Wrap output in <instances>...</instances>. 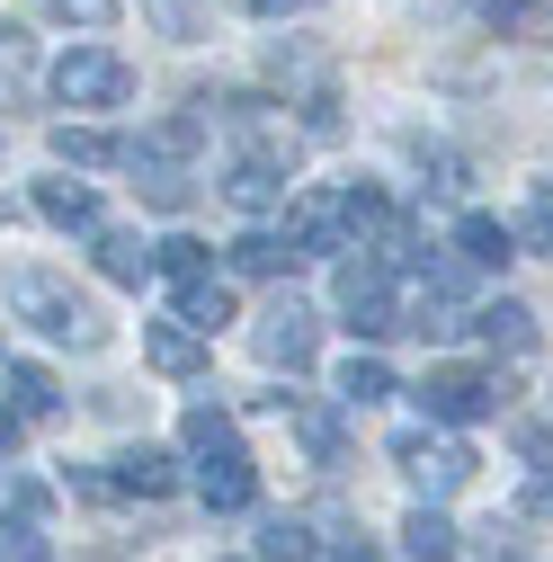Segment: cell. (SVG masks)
<instances>
[{
    "label": "cell",
    "mask_w": 553,
    "mask_h": 562,
    "mask_svg": "<svg viewBox=\"0 0 553 562\" xmlns=\"http://www.w3.org/2000/svg\"><path fill=\"white\" fill-rule=\"evenodd\" d=\"M99 277H108V286H144V277H153V241L99 224Z\"/></svg>",
    "instance_id": "17"
},
{
    "label": "cell",
    "mask_w": 553,
    "mask_h": 562,
    "mask_svg": "<svg viewBox=\"0 0 553 562\" xmlns=\"http://www.w3.org/2000/svg\"><path fill=\"white\" fill-rule=\"evenodd\" d=\"M339 562H375V553H366V544H339Z\"/></svg>",
    "instance_id": "34"
},
{
    "label": "cell",
    "mask_w": 553,
    "mask_h": 562,
    "mask_svg": "<svg viewBox=\"0 0 553 562\" xmlns=\"http://www.w3.org/2000/svg\"><path fill=\"white\" fill-rule=\"evenodd\" d=\"M54 99L63 108H125L134 99V63L108 54V45H72L54 63Z\"/></svg>",
    "instance_id": "3"
},
{
    "label": "cell",
    "mask_w": 553,
    "mask_h": 562,
    "mask_svg": "<svg viewBox=\"0 0 553 562\" xmlns=\"http://www.w3.org/2000/svg\"><path fill=\"white\" fill-rule=\"evenodd\" d=\"M54 161L63 170H108V161H125V144L99 134V125H54Z\"/></svg>",
    "instance_id": "19"
},
{
    "label": "cell",
    "mask_w": 553,
    "mask_h": 562,
    "mask_svg": "<svg viewBox=\"0 0 553 562\" xmlns=\"http://www.w3.org/2000/svg\"><path fill=\"white\" fill-rule=\"evenodd\" d=\"M108 491H144V501H161V491H179V464L161 447H125L116 473H108Z\"/></svg>",
    "instance_id": "15"
},
{
    "label": "cell",
    "mask_w": 553,
    "mask_h": 562,
    "mask_svg": "<svg viewBox=\"0 0 553 562\" xmlns=\"http://www.w3.org/2000/svg\"><path fill=\"white\" fill-rule=\"evenodd\" d=\"M286 268H295V250L276 233H241L233 241V277H286Z\"/></svg>",
    "instance_id": "22"
},
{
    "label": "cell",
    "mask_w": 553,
    "mask_h": 562,
    "mask_svg": "<svg viewBox=\"0 0 553 562\" xmlns=\"http://www.w3.org/2000/svg\"><path fill=\"white\" fill-rule=\"evenodd\" d=\"M330 304H339V322H349L358 339H384V330H402L393 277H384L375 259H339V277H330Z\"/></svg>",
    "instance_id": "4"
},
{
    "label": "cell",
    "mask_w": 553,
    "mask_h": 562,
    "mask_svg": "<svg viewBox=\"0 0 553 562\" xmlns=\"http://www.w3.org/2000/svg\"><path fill=\"white\" fill-rule=\"evenodd\" d=\"M482 19H500V27H535V0H473Z\"/></svg>",
    "instance_id": "31"
},
{
    "label": "cell",
    "mask_w": 553,
    "mask_h": 562,
    "mask_svg": "<svg viewBox=\"0 0 553 562\" xmlns=\"http://www.w3.org/2000/svg\"><path fill=\"white\" fill-rule=\"evenodd\" d=\"M500 393H509V384L482 375V367H429V375H420V411L447 419V429H464V419H492Z\"/></svg>",
    "instance_id": "5"
},
{
    "label": "cell",
    "mask_w": 553,
    "mask_h": 562,
    "mask_svg": "<svg viewBox=\"0 0 553 562\" xmlns=\"http://www.w3.org/2000/svg\"><path fill=\"white\" fill-rule=\"evenodd\" d=\"M250 19H286V10H313V0H241Z\"/></svg>",
    "instance_id": "33"
},
{
    "label": "cell",
    "mask_w": 553,
    "mask_h": 562,
    "mask_svg": "<svg viewBox=\"0 0 553 562\" xmlns=\"http://www.w3.org/2000/svg\"><path fill=\"white\" fill-rule=\"evenodd\" d=\"M10 313L36 322V330L63 339V348H108V313H99L90 295H72L54 268H19V277H10Z\"/></svg>",
    "instance_id": "1"
},
{
    "label": "cell",
    "mask_w": 553,
    "mask_h": 562,
    "mask_svg": "<svg viewBox=\"0 0 553 562\" xmlns=\"http://www.w3.org/2000/svg\"><path fill=\"white\" fill-rule=\"evenodd\" d=\"M0 402H10L19 419H54V411H63V384H54L45 367H27V358H10V367H0Z\"/></svg>",
    "instance_id": "11"
},
{
    "label": "cell",
    "mask_w": 553,
    "mask_h": 562,
    "mask_svg": "<svg viewBox=\"0 0 553 562\" xmlns=\"http://www.w3.org/2000/svg\"><path fill=\"white\" fill-rule=\"evenodd\" d=\"M250 348H259V367L304 375V367H313V348H321L313 304H304V295H268V304H259V322H250Z\"/></svg>",
    "instance_id": "2"
},
{
    "label": "cell",
    "mask_w": 553,
    "mask_h": 562,
    "mask_svg": "<svg viewBox=\"0 0 553 562\" xmlns=\"http://www.w3.org/2000/svg\"><path fill=\"white\" fill-rule=\"evenodd\" d=\"M384 393H393V367L384 358H349V367H339V402H349V411H366Z\"/></svg>",
    "instance_id": "24"
},
{
    "label": "cell",
    "mask_w": 553,
    "mask_h": 562,
    "mask_svg": "<svg viewBox=\"0 0 553 562\" xmlns=\"http://www.w3.org/2000/svg\"><path fill=\"white\" fill-rule=\"evenodd\" d=\"M0 562H54L45 527H36V518H0Z\"/></svg>",
    "instance_id": "26"
},
{
    "label": "cell",
    "mask_w": 553,
    "mask_h": 562,
    "mask_svg": "<svg viewBox=\"0 0 553 562\" xmlns=\"http://www.w3.org/2000/svg\"><path fill=\"white\" fill-rule=\"evenodd\" d=\"M196 491H205V509H250V501H259L250 447H241V456H205V464H196Z\"/></svg>",
    "instance_id": "9"
},
{
    "label": "cell",
    "mask_w": 553,
    "mask_h": 562,
    "mask_svg": "<svg viewBox=\"0 0 553 562\" xmlns=\"http://www.w3.org/2000/svg\"><path fill=\"white\" fill-rule=\"evenodd\" d=\"M153 268L170 277V286H188V277H215V259H205V241H188V233L153 241Z\"/></svg>",
    "instance_id": "23"
},
{
    "label": "cell",
    "mask_w": 553,
    "mask_h": 562,
    "mask_svg": "<svg viewBox=\"0 0 553 562\" xmlns=\"http://www.w3.org/2000/svg\"><path fill=\"white\" fill-rule=\"evenodd\" d=\"M349 241V215H339V188H304V196H286V250L304 259V250H339Z\"/></svg>",
    "instance_id": "7"
},
{
    "label": "cell",
    "mask_w": 553,
    "mask_h": 562,
    "mask_svg": "<svg viewBox=\"0 0 553 562\" xmlns=\"http://www.w3.org/2000/svg\"><path fill=\"white\" fill-rule=\"evenodd\" d=\"M179 447L205 464V456H241V429H233V411H215V402H188V419H179Z\"/></svg>",
    "instance_id": "13"
},
{
    "label": "cell",
    "mask_w": 553,
    "mask_h": 562,
    "mask_svg": "<svg viewBox=\"0 0 553 562\" xmlns=\"http://www.w3.org/2000/svg\"><path fill=\"white\" fill-rule=\"evenodd\" d=\"M509 233H518L527 250H544V259H553V196H535V205H527V215H518Z\"/></svg>",
    "instance_id": "28"
},
{
    "label": "cell",
    "mask_w": 553,
    "mask_h": 562,
    "mask_svg": "<svg viewBox=\"0 0 553 562\" xmlns=\"http://www.w3.org/2000/svg\"><path fill=\"white\" fill-rule=\"evenodd\" d=\"M36 215H45L54 233H99V196H90L81 179H36Z\"/></svg>",
    "instance_id": "10"
},
{
    "label": "cell",
    "mask_w": 553,
    "mask_h": 562,
    "mask_svg": "<svg viewBox=\"0 0 553 562\" xmlns=\"http://www.w3.org/2000/svg\"><path fill=\"white\" fill-rule=\"evenodd\" d=\"M473 330H482V348H500V358H527V348H535V313L509 304V295H500V304H482Z\"/></svg>",
    "instance_id": "14"
},
{
    "label": "cell",
    "mask_w": 553,
    "mask_h": 562,
    "mask_svg": "<svg viewBox=\"0 0 553 562\" xmlns=\"http://www.w3.org/2000/svg\"><path fill=\"white\" fill-rule=\"evenodd\" d=\"M455 259H464V268H509V259H518V233H509L500 215H464V224H455Z\"/></svg>",
    "instance_id": "12"
},
{
    "label": "cell",
    "mask_w": 553,
    "mask_h": 562,
    "mask_svg": "<svg viewBox=\"0 0 553 562\" xmlns=\"http://www.w3.org/2000/svg\"><path fill=\"white\" fill-rule=\"evenodd\" d=\"M144 10L161 19V36H196V27H205V10H196V0H144Z\"/></svg>",
    "instance_id": "29"
},
{
    "label": "cell",
    "mask_w": 553,
    "mask_h": 562,
    "mask_svg": "<svg viewBox=\"0 0 553 562\" xmlns=\"http://www.w3.org/2000/svg\"><path fill=\"white\" fill-rule=\"evenodd\" d=\"M19 438H27V419H19L10 402H0V456H19Z\"/></svg>",
    "instance_id": "32"
},
{
    "label": "cell",
    "mask_w": 553,
    "mask_h": 562,
    "mask_svg": "<svg viewBox=\"0 0 553 562\" xmlns=\"http://www.w3.org/2000/svg\"><path fill=\"white\" fill-rule=\"evenodd\" d=\"M144 196H153V205H170V215H179V205H188L196 188H188V170H144Z\"/></svg>",
    "instance_id": "30"
},
{
    "label": "cell",
    "mask_w": 553,
    "mask_h": 562,
    "mask_svg": "<svg viewBox=\"0 0 553 562\" xmlns=\"http://www.w3.org/2000/svg\"><path fill=\"white\" fill-rule=\"evenodd\" d=\"M224 196L241 205V215H268V205H286V170H276V161L259 153V161H241V170L224 179Z\"/></svg>",
    "instance_id": "18"
},
{
    "label": "cell",
    "mask_w": 553,
    "mask_h": 562,
    "mask_svg": "<svg viewBox=\"0 0 553 562\" xmlns=\"http://www.w3.org/2000/svg\"><path fill=\"white\" fill-rule=\"evenodd\" d=\"M179 322H188L196 339H215V330L233 322V286H224V277H188V286H179Z\"/></svg>",
    "instance_id": "16"
},
{
    "label": "cell",
    "mask_w": 553,
    "mask_h": 562,
    "mask_svg": "<svg viewBox=\"0 0 553 562\" xmlns=\"http://www.w3.org/2000/svg\"><path fill=\"white\" fill-rule=\"evenodd\" d=\"M36 10H45V19H63V27H90V36H99V27L116 19V0H36Z\"/></svg>",
    "instance_id": "27"
},
{
    "label": "cell",
    "mask_w": 553,
    "mask_h": 562,
    "mask_svg": "<svg viewBox=\"0 0 553 562\" xmlns=\"http://www.w3.org/2000/svg\"><path fill=\"white\" fill-rule=\"evenodd\" d=\"M393 464H402L410 482H420V509L473 482V447H455V438H429V429H410V438H393Z\"/></svg>",
    "instance_id": "6"
},
{
    "label": "cell",
    "mask_w": 553,
    "mask_h": 562,
    "mask_svg": "<svg viewBox=\"0 0 553 562\" xmlns=\"http://www.w3.org/2000/svg\"><path fill=\"white\" fill-rule=\"evenodd\" d=\"M402 553H410V562H455V527H447L438 509H410V518H402Z\"/></svg>",
    "instance_id": "21"
},
{
    "label": "cell",
    "mask_w": 553,
    "mask_h": 562,
    "mask_svg": "<svg viewBox=\"0 0 553 562\" xmlns=\"http://www.w3.org/2000/svg\"><path fill=\"white\" fill-rule=\"evenodd\" d=\"M304 553H313L304 518H259V562H304Z\"/></svg>",
    "instance_id": "25"
},
{
    "label": "cell",
    "mask_w": 553,
    "mask_h": 562,
    "mask_svg": "<svg viewBox=\"0 0 553 562\" xmlns=\"http://www.w3.org/2000/svg\"><path fill=\"white\" fill-rule=\"evenodd\" d=\"M144 367L170 375V384H188V375H205V339L188 322H144Z\"/></svg>",
    "instance_id": "8"
},
{
    "label": "cell",
    "mask_w": 553,
    "mask_h": 562,
    "mask_svg": "<svg viewBox=\"0 0 553 562\" xmlns=\"http://www.w3.org/2000/svg\"><path fill=\"white\" fill-rule=\"evenodd\" d=\"M295 438H304V456H313V464H339V456H349V429H339V411H321V402H304V411H295Z\"/></svg>",
    "instance_id": "20"
}]
</instances>
